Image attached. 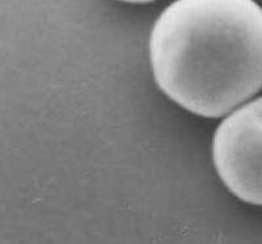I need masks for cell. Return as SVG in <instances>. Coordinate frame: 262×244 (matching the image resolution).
Returning <instances> with one entry per match:
<instances>
[{
    "instance_id": "obj_2",
    "label": "cell",
    "mask_w": 262,
    "mask_h": 244,
    "mask_svg": "<svg viewBox=\"0 0 262 244\" xmlns=\"http://www.w3.org/2000/svg\"><path fill=\"white\" fill-rule=\"evenodd\" d=\"M212 159L233 196L262 206V96L236 108L217 126Z\"/></svg>"
},
{
    "instance_id": "obj_3",
    "label": "cell",
    "mask_w": 262,
    "mask_h": 244,
    "mask_svg": "<svg viewBox=\"0 0 262 244\" xmlns=\"http://www.w3.org/2000/svg\"><path fill=\"white\" fill-rule=\"evenodd\" d=\"M121 2H127V3H148L154 0H121Z\"/></svg>"
},
{
    "instance_id": "obj_1",
    "label": "cell",
    "mask_w": 262,
    "mask_h": 244,
    "mask_svg": "<svg viewBox=\"0 0 262 244\" xmlns=\"http://www.w3.org/2000/svg\"><path fill=\"white\" fill-rule=\"evenodd\" d=\"M154 76L170 100L224 116L262 88V8L254 0H176L152 28Z\"/></svg>"
}]
</instances>
